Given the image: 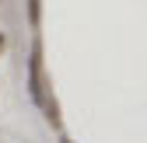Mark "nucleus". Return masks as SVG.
<instances>
[{"label": "nucleus", "instance_id": "f257e3e1", "mask_svg": "<svg viewBox=\"0 0 147 143\" xmlns=\"http://www.w3.org/2000/svg\"><path fill=\"white\" fill-rule=\"evenodd\" d=\"M49 77H46V63H42V39L35 35L32 39V49H28V98L39 105H42L53 98V91H49Z\"/></svg>", "mask_w": 147, "mask_h": 143}, {"label": "nucleus", "instance_id": "f03ea898", "mask_svg": "<svg viewBox=\"0 0 147 143\" xmlns=\"http://www.w3.org/2000/svg\"><path fill=\"white\" fill-rule=\"evenodd\" d=\"M25 14H28V25L39 31L42 28V0H25Z\"/></svg>", "mask_w": 147, "mask_h": 143}, {"label": "nucleus", "instance_id": "7ed1b4c3", "mask_svg": "<svg viewBox=\"0 0 147 143\" xmlns=\"http://www.w3.org/2000/svg\"><path fill=\"white\" fill-rule=\"evenodd\" d=\"M4 49H7V31H0V56H4Z\"/></svg>", "mask_w": 147, "mask_h": 143}, {"label": "nucleus", "instance_id": "20e7f679", "mask_svg": "<svg viewBox=\"0 0 147 143\" xmlns=\"http://www.w3.org/2000/svg\"><path fill=\"white\" fill-rule=\"evenodd\" d=\"M11 4H14V0H0V11H11Z\"/></svg>", "mask_w": 147, "mask_h": 143}, {"label": "nucleus", "instance_id": "39448f33", "mask_svg": "<svg viewBox=\"0 0 147 143\" xmlns=\"http://www.w3.org/2000/svg\"><path fill=\"white\" fill-rule=\"evenodd\" d=\"M60 143H74V140H70V136H60Z\"/></svg>", "mask_w": 147, "mask_h": 143}]
</instances>
